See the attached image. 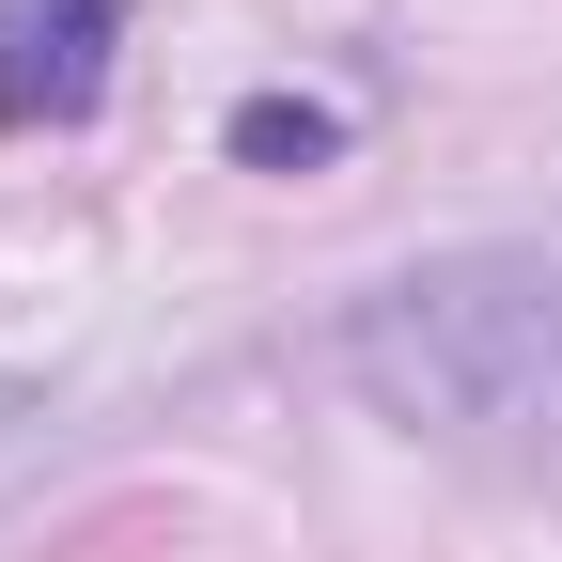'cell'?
Returning a JSON list of instances; mask_svg holds the SVG:
<instances>
[{
    "mask_svg": "<svg viewBox=\"0 0 562 562\" xmlns=\"http://www.w3.org/2000/svg\"><path fill=\"white\" fill-rule=\"evenodd\" d=\"M125 0H0V125H79L110 94Z\"/></svg>",
    "mask_w": 562,
    "mask_h": 562,
    "instance_id": "1",
    "label": "cell"
},
{
    "mask_svg": "<svg viewBox=\"0 0 562 562\" xmlns=\"http://www.w3.org/2000/svg\"><path fill=\"white\" fill-rule=\"evenodd\" d=\"M328 140H344V125H328V110H297V94H250V110H235V157H250V172H313Z\"/></svg>",
    "mask_w": 562,
    "mask_h": 562,
    "instance_id": "2",
    "label": "cell"
}]
</instances>
